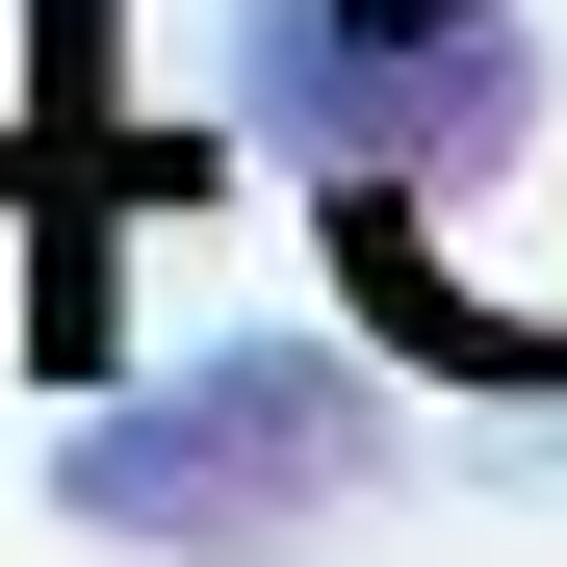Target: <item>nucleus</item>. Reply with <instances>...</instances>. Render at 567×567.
Here are the masks:
<instances>
[{
    "mask_svg": "<svg viewBox=\"0 0 567 567\" xmlns=\"http://www.w3.org/2000/svg\"><path fill=\"white\" fill-rule=\"evenodd\" d=\"M233 104L413 361L567 388V0H233Z\"/></svg>",
    "mask_w": 567,
    "mask_h": 567,
    "instance_id": "f257e3e1",
    "label": "nucleus"
},
{
    "mask_svg": "<svg viewBox=\"0 0 567 567\" xmlns=\"http://www.w3.org/2000/svg\"><path fill=\"white\" fill-rule=\"evenodd\" d=\"M361 491H388V361L361 336H207L155 388L52 413V516L104 567H310Z\"/></svg>",
    "mask_w": 567,
    "mask_h": 567,
    "instance_id": "f03ea898",
    "label": "nucleus"
}]
</instances>
